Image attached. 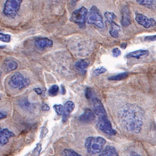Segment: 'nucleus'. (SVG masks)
Instances as JSON below:
<instances>
[{
	"label": "nucleus",
	"mask_w": 156,
	"mask_h": 156,
	"mask_svg": "<svg viewBox=\"0 0 156 156\" xmlns=\"http://www.w3.org/2000/svg\"><path fill=\"white\" fill-rule=\"evenodd\" d=\"M144 112L138 106L128 104L119 112V119L126 130L134 134L140 132L143 124Z\"/></svg>",
	"instance_id": "obj_1"
},
{
	"label": "nucleus",
	"mask_w": 156,
	"mask_h": 156,
	"mask_svg": "<svg viewBox=\"0 0 156 156\" xmlns=\"http://www.w3.org/2000/svg\"><path fill=\"white\" fill-rule=\"evenodd\" d=\"M106 143V140L102 137H89L85 140V147L90 154H101Z\"/></svg>",
	"instance_id": "obj_2"
},
{
	"label": "nucleus",
	"mask_w": 156,
	"mask_h": 156,
	"mask_svg": "<svg viewBox=\"0 0 156 156\" xmlns=\"http://www.w3.org/2000/svg\"><path fill=\"white\" fill-rule=\"evenodd\" d=\"M22 2L23 0H6L3 9L4 16L10 19L16 18L20 12Z\"/></svg>",
	"instance_id": "obj_3"
},
{
	"label": "nucleus",
	"mask_w": 156,
	"mask_h": 156,
	"mask_svg": "<svg viewBox=\"0 0 156 156\" xmlns=\"http://www.w3.org/2000/svg\"><path fill=\"white\" fill-rule=\"evenodd\" d=\"M30 83L28 78L25 77L20 72H16L9 79L8 84L11 88L21 90L28 87Z\"/></svg>",
	"instance_id": "obj_4"
},
{
	"label": "nucleus",
	"mask_w": 156,
	"mask_h": 156,
	"mask_svg": "<svg viewBox=\"0 0 156 156\" xmlns=\"http://www.w3.org/2000/svg\"><path fill=\"white\" fill-rule=\"evenodd\" d=\"M87 14L88 11L85 7H80V9L73 12L70 20L73 23H76L80 28L84 29L85 27Z\"/></svg>",
	"instance_id": "obj_5"
},
{
	"label": "nucleus",
	"mask_w": 156,
	"mask_h": 156,
	"mask_svg": "<svg viewBox=\"0 0 156 156\" xmlns=\"http://www.w3.org/2000/svg\"><path fill=\"white\" fill-rule=\"evenodd\" d=\"M87 22L88 24L94 25L98 28H104V23L103 21V17L95 6H93L91 7L87 17Z\"/></svg>",
	"instance_id": "obj_6"
},
{
	"label": "nucleus",
	"mask_w": 156,
	"mask_h": 156,
	"mask_svg": "<svg viewBox=\"0 0 156 156\" xmlns=\"http://www.w3.org/2000/svg\"><path fill=\"white\" fill-rule=\"evenodd\" d=\"M96 126L103 133L109 135H115L117 131L112 127V123L107 118V116L100 117Z\"/></svg>",
	"instance_id": "obj_7"
},
{
	"label": "nucleus",
	"mask_w": 156,
	"mask_h": 156,
	"mask_svg": "<svg viewBox=\"0 0 156 156\" xmlns=\"http://www.w3.org/2000/svg\"><path fill=\"white\" fill-rule=\"evenodd\" d=\"M135 20L137 23L145 28L155 27L156 21L153 18H148L147 16L140 12L135 13Z\"/></svg>",
	"instance_id": "obj_8"
},
{
	"label": "nucleus",
	"mask_w": 156,
	"mask_h": 156,
	"mask_svg": "<svg viewBox=\"0 0 156 156\" xmlns=\"http://www.w3.org/2000/svg\"><path fill=\"white\" fill-rule=\"evenodd\" d=\"M92 101L93 106L95 114H96L99 118L107 116L106 112L101 101L98 98H93Z\"/></svg>",
	"instance_id": "obj_9"
},
{
	"label": "nucleus",
	"mask_w": 156,
	"mask_h": 156,
	"mask_svg": "<svg viewBox=\"0 0 156 156\" xmlns=\"http://www.w3.org/2000/svg\"><path fill=\"white\" fill-rule=\"evenodd\" d=\"M34 44L39 50L51 48L53 45V42L47 37H37L34 40Z\"/></svg>",
	"instance_id": "obj_10"
},
{
	"label": "nucleus",
	"mask_w": 156,
	"mask_h": 156,
	"mask_svg": "<svg viewBox=\"0 0 156 156\" xmlns=\"http://www.w3.org/2000/svg\"><path fill=\"white\" fill-rule=\"evenodd\" d=\"M15 136V134L7 128H0V146L5 145L9 142L11 137Z\"/></svg>",
	"instance_id": "obj_11"
},
{
	"label": "nucleus",
	"mask_w": 156,
	"mask_h": 156,
	"mask_svg": "<svg viewBox=\"0 0 156 156\" xmlns=\"http://www.w3.org/2000/svg\"><path fill=\"white\" fill-rule=\"evenodd\" d=\"M95 119V115L94 112L89 108L85 109L83 114L80 115L79 120L84 123H90Z\"/></svg>",
	"instance_id": "obj_12"
},
{
	"label": "nucleus",
	"mask_w": 156,
	"mask_h": 156,
	"mask_svg": "<svg viewBox=\"0 0 156 156\" xmlns=\"http://www.w3.org/2000/svg\"><path fill=\"white\" fill-rule=\"evenodd\" d=\"M131 16L129 10L127 6H125L122 9V17L121 23L123 27H127L131 25Z\"/></svg>",
	"instance_id": "obj_13"
},
{
	"label": "nucleus",
	"mask_w": 156,
	"mask_h": 156,
	"mask_svg": "<svg viewBox=\"0 0 156 156\" xmlns=\"http://www.w3.org/2000/svg\"><path fill=\"white\" fill-rule=\"evenodd\" d=\"M75 105L73 101H67L65 103L64 107V111H63V118L62 122H65L69 118L70 114L73 112L75 109Z\"/></svg>",
	"instance_id": "obj_14"
},
{
	"label": "nucleus",
	"mask_w": 156,
	"mask_h": 156,
	"mask_svg": "<svg viewBox=\"0 0 156 156\" xmlns=\"http://www.w3.org/2000/svg\"><path fill=\"white\" fill-rule=\"evenodd\" d=\"M90 65V62L87 59H81L75 64V67L77 71L82 75H85L88 66Z\"/></svg>",
	"instance_id": "obj_15"
},
{
	"label": "nucleus",
	"mask_w": 156,
	"mask_h": 156,
	"mask_svg": "<svg viewBox=\"0 0 156 156\" xmlns=\"http://www.w3.org/2000/svg\"><path fill=\"white\" fill-rule=\"evenodd\" d=\"M3 65L4 69L7 72L14 71L18 67V64L16 61L9 58L5 59L4 61Z\"/></svg>",
	"instance_id": "obj_16"
},
{
	"label": "nucleus",
	"mask_w": 156,
	"mask_h": 156,
	"mask_svg": "<svg viewBox=\"0 0 156 156\" xmlns=\"http://www.w3.org/2000/svg\"><path fill=\"white\" fill-rule=\"evenodd\" d=\"M100 156H118V153L115 147L112 146L108 145L103 149Z\"/></svg>",
	"instance_id": "obj_17"
},
{
	"label": "nucleus",
	"mask_w": 156,
	"mask_h": 156,
	"mask_svg": "<svg viewBox=\"0 0 156 156\" xmlns=\"http://www.w3.org/2000/svg\"><path fill=\"white\" fill-rule=\"evenodd\" d=\"M120 32L121 27L119 25L115 23V21L110 23L109 34L111 37L114 38H118L120 36Z\"/></svg>",
	"instance_id": "obj_18"
},
{
	"label": "nucleus",
	"mask_w": 156,
	"mask_h": 156,
	"mask_svg": "<svg viewBox=\"0 0 156 156\" xmlns=\"http://www.w3.org/2000/svg\"><path fill=\"white\" fill-rule=\"evenodd\" d=\"M149 51L146 50H138L135 51H132L128 54L126 57L128 58H134L140 59V57L148 55L149 54Z\"/></svg>",
	"instance_id": "obj_19"
},
{
	"label": "nucleus",
	"mask_w": 156,
	"mask_h": 156,
	"mask_svg": "<svg viewBox=\"0 0 156 156\" xmlns=\"http://www.w3.org/2000/svg\"><path fill=\"white\" fill-rule=\"evenodd\" d=\"M137 3L140 5L144 6L147 8L153 9L156 6V0H136Z\"/></svg>",
	"instance_id": "obj_20"
},
{
	"label": "nucleus",
	"mask_w": 156,
	"mask_h": 156,
	"mask_svg": "<svg viewBox=\"0 0 156 156\" xmlns=\"http://www.w3.org/2000/svg\"><path fill=\"white\" fill-rule=\"evenodd\" d=\"M129 76L128 73H121L117 75L112 76L108 78V79L110 81H121V80L126 79Z\"/></svg>",
	"instance_id": "obj_21"
},
{
	"label": "nucleus",
	"mask_w": 156,
	"mask_h": 156,
	"mask_svg": "<svg viewBox=\"0 0 156 156\" xmlns=\"http://www.w3.org/2000/svg\"><path fill=\"white\" fill-rule=\"evenodd\" d=\"M104 17H105L106 21L110 24L114 21V20L116 18V16L114 14V12H105L104 13Z\"/></svg>",
	"instance_id": "obj_22"
},
{
	"label": "nucleus",
	"mask_w": 156,
	"mask_h": 156,
	"mask_svg": "<svg viewBox=\"0 0 156 156\" xmlns=\"http://www.w3.org/2000/svg\"><path fill=\"white\" fill-rule=\"evenodd\" d=\"M59 92V87L57 85H52L48 90V94L50 96L54 97L57 95Z\"/></svg>",
	"instance_id": "obj_23"
},
{
	"label": "nucleus",
	"mask_w": 156,
	"mask_h": 156,
	"mask_svg": "<svg viewBox=\"0 0 156 156\" xmlns=\"http://www.w3.org/2000/svg\"><path fill=\"white\" fill-rule=\"evenodd\" d=\"M11 40V36L9 34L0 33V41L5 43H9Z\"/></svg>",
	"instance_id": "obj_24"
},
{
	"label": "nucleus",
	"mask_w": 156,
	"mask_h": 156,
	"mask_svg": "<svg viewBox=\"0 0 156 156\" xmlns=\"http://www.w3.org/2000/svg\"><path fill=\"white\" fill-rule=\"evenodd\" d=\"M62 156H80L81 155L78 154V153L75 152V151L71 149H65L62 153Z\"/></svg>",
	"instance_id": "obj_25"
},
{
	"label": "nucleus",
	"mask_w": 156,
	"mask_h": 156,
	"mask_svg": "<svg viewBox=\"0 0 156 156\" xmlns=\"http://www.w3.org/2000/svg\"><path fill=\"white\" fill-rule=\"evenodd\" d=\"M53 108L58 115H62L64 111V107L62 105H54L53 106Z\"/></svg>",
	"instance_id": "obj_26"
},
{
	"label": "nucleus",
	"mask_w": 156,
	"mask_h": 156,
	"mask_svg": "<svg viewBox=\"0 0 156 156\" xmlns=\"http://www.w3.org/2000/svg\"><path fill=\"white\" fill-rule=\"evenodd\" d=\"M107 69L105 68L101 67L98 68V69H95L93 72V74L95 75L96 76H98L99 75L103 74L105 72H106Z\"/></svg>",
	"instance_id": "obj_27"
},
{
	"label": "nucleus",
	"mask_w": 156,
	"mask_h": 156,
	"mask_svg": "<svg viewBox=\"0 0 156 156\" xmlns=\"http://www.w3.org/2000/svg\"><path fill=\"white\" fill-rule=\"evenodd\" d=\"M41 149H42V147H41V145L40 144H37V147L34 149V151H32V154H34V156H39L41 152Z\"/></svg>",
	"instance_id": "obj_28"
},
{
	"label": "nucleus",
	"mask_w": 156,
	"mask_h": 156,
	"mask_svg": "<svg viewBox=\"0 0 156 156\" xmlns=\"http://www.w3.org/2000/svg\"><path fill=\"white\" fill-rule=\"evenodd\" d=\"M46 88H35L34 89V90L36 92L37 94H38L39 95L41 96H43L45 93V91H46Z\"/></svg>",
	"instance_id": "obj_29"
},
{
	"label": "nucleus",
	"mask_w": 156,
	"mask_h": 156,
	"mask_svg": "<svg viewBox=\"0 0 156 156\" xmlns=\"http://www.w3.org/2000/svg\"><path fill=\"white\" fill-rule=\"evenodd\" d=\"M93 96V90L90 88H87L85 90V97L87 99L92 98Z\"/></svg>",
	"instance_id": "obj_30"
},
{
	"label": "nucleus",
	"mask_w": 156,
	"mask_h": 156,
	"mask_svg": "<svg viewBox=\"0 0 156 156\" xmlns=\"http://www.w3.org/2000/svg\"><path fill=\"white\" fill-rule=\"evenodd\" d=\"M112 54L113 57H119V56L121 55V51L119 50V48H114L112 51Z\"/></svg>",
	"instance_id": "obj_31"
},
{
	"label": "nucleus",
	"mask_w": 156,
	"mask_h": 156,
	"mask_svg": "<svg viewBox=\"0 0 156 156\" xmlns=\"http://www.w3.org/2000/svg\"><path fill=\"white\" fill-rule=\"evenodd\" d=\"M48 129L45 127H42L41 128V133H40V138H44L46 136V134L48 133Z\"/></svg>",
	"instance_id": "obj_32"
},
{
	"label": "nucleus",
	"mask_w": 156,
	"mask_h": 156,
	"mask_svg": "<svg viewBox=\"0 0 156 156\" xmlns=\"http://www.w3.org/2000/svg\"><path fill=\"white\" fill-rule=\"evenodd\" d=\"M21 106L24 108H28L30 107V104L27 99H23L21 102Z\"/></svg>",
	"instance_id": "obj_33"
},
{
	"label": "nucleus",
	"mask_w": 156,
	"mask_h": 156,
	"mask_svg": "<svg viewBox=\"0 0 156 156\" xmlns=\"http://www.w3.org/2000/svg\"><path fill=\"white\" fill-rule=\"evenodd\" d=\"M145 41H154L156 40V34L154 36H146L144 38Z\"/></svg>",
	"instance_id": "obj_34"
},
{
	"label": "nucleus",
	"mask_w": 156,
	"mask_h": 156,
	"mask_svg": "<svg viewBox=\"0 0 156 156\" xmlns=\"http://www.w3.org/2000/svg\"><path fill=\"white\" fill-rule=\"evenodd\" d=\"M41 108H42V110L43 111H44V112H47V111H48V110H50V107L48 106V105H47L46 104H43L42 105V107H41Z\"/></svg>",
	"instance_id": "obj_35"
},
{
	"label": "nucleus",
	"mask_w": 156,
	"mask_h": 156,
	"mask_svg": "<svg viewBox=\"0 0 156 156\" xmlns=\"http://www.w3.org/2000/svg\"><path fill=\"white\" fill-rule=\"evenodd\" d=\"M6 118V115L5 114L0 111V120L5 119Z\"/></svg>",
	"instance_id": "obj_36"
},
{
	"label": "nucleus",
	"mask_w": 156,
	"mask_h": 156,
	"mask_svg": "<svg viewBox=\"0 0 156 156\" xmlns=\"http://www.w3.org/2000/svg\"><path fill=\"white\" fill-rule=\"evenodd\" d=\"M127 43L126 42H123L121 44L120 48H122V49H126V47H127Z\"/></svg>",
	"instance_id": "obj_37"
},
{
	"label": "nucleus",
	"mask_w": 156,
	"mask_h": 156,
	"mask_svg": "<svg viewBox=\"0 0 156 156\" xmlns=\"http://www.w3.org/2000/svg\"><path fill=\"white\" fill-rule=\"evenodd\" d=\"M131 156H140V155L137 154L136 153H135V151H133L131 153Z\"/></svg>",
	"instance_id": "obj_38"
},
{
	"label": "nucleus",
	"mask_w": 156,
	"mask_h": 156,
	"mask_svg": "<svg viewBox=\"0 0 156 156\" xmlns=\"http://www.w3.org/2000/svg\"><path fill=\"white\" fill-rule=\"evenodd\" d=\"M62 94H65V93H66V90H65V88H64V87H63V86H62Z\"/></svg>",
	"instance_id": "obj_39"
},
{
	"label": "nucleus",
	"mask_w": 156,
	"mask_h": 156,
	"mask_svg": "<svg viewBox=\"0 0 156 156\" xmlns=\"http://www.w3.org/2000/svg\"><path fill=\"white\" fill-rule=\"evenodd\" d=\"M1 72L0 71V76H1Z\"/></svg>",
	"instance_id": "obj_40"
},
{
	"label": "nucleus",
	"mask_w": 156,
	"mask_h": 156,
	"mask_svg": "<svg viewBox=\"0 0 156 156\" xmlns=\"http://www.w3.org/2000/svg\"><path fill=\"white\" fill-rule=\"evenodd\" d=\"M1 96H0V100H1Z\"/></svg>",
	"instance_id": "obj_41"
}]
</instances>
